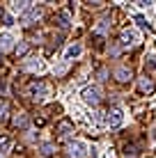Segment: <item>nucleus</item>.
Instances as JSON below:
<instances>
[{
    "label": "nucleus",
    "instance_id": "13",
    "mask_svg": "<svg viewBox=\"0 0 156 158\" xmlns=\"http://www.w3.org/2000/svg\"><path fill=\"white\" fill-rule=\"evenodd\" d=\"M76 55H80V46H78V44H74V46L67 48V60H71V57H76Z\"/></svg>",
    "mask_w": 156,
    "mask_h": 158
},
{
    "label": "nucleus",
    "instance_id": "15",
    "mask_svg": "<svg viewBox=\"0 0 156 158\" xmlns=\"http://www.w3.org/2000/svg\"><path fill=\"white\" fill-rule=\"evenodd\" d=\"M57 25H60V28H67V25H69V16L67 14H57Z\"/></svg>",
    "mask_w": 156,
    "mask_h": 158
},
{
    "label": "nucleus",
    "instance_id": "16",
    "mask_svg": "<svg viewBox=\"0 0 156 158\" xmlns=\"http://www.w3.org/2000/svg\"><path fill=\"white\" fill-rule=\"evenodd\" d=\"M28 5H30V2H14V9H16V12H23Z\"/></svg>",
    "mask_w": 156,
    "mask_h": 158
},
{
    "label": "nucleus",
    "instance_id": "18",
    "mask_svg": "<svg viewBox=\"0 0 156 158\" xmlns=\"http://www.w3.org/2000/svg\"><path fill=\"white\" fill-rule=\"evenodd\" d=\"M25 51H28V44H21V46L19 48H16V53H19V55H23V53Z\"/></svg>",
    "mask_w": 156,
    "mask_h": 158
},
{
    "label": "nucleus",
    "instance_id": "7",
    "mask_svg": "<svg viewBox=\"0 0 156 158\" xmlns=\"http://www.w3.org/2000/svg\"><path fill=\"white\" fill-rule=\"evenodd\" d=\"M138 44V35L133 30H124L122 32V46H136Z\"/></svg>",
    "mask_w": 156,
    "mask_h": 158
},
{
    "label": "nucleus",
    "instance_id": "10",
    "mask_svg": "<svg viewBox=\"0 0 156 158\" xmlns=\"http://www.w3.org/2000/svg\"><path fill=\"white\" fill-rule=\"evenodd\" d=\"M57 131H60V135L62 138H69V135L74 133V126L69 122H60V126H57Z\"/></svg>",
    "mask_w": 156,
    "mask_h": 158
},
{
    "label": "nucleus",
    "instance_id": "8",
    "mask_svg": "<svg viewBox=\"0 0 156 158\" xmlns=\"http://www.w3.org/2000/svg\"><path fill=\"white\" fill-rule=\"evenodd\" d=\"M138 87H140V92L142 94H149V92H154V83H152V78H140V83H138Z\"/></svg>",
    "mask_w": 156,
    "mask_h": 158
},
{
    "label": "nucleus",
    "instance_id": "2",
    "mask_svg": "<svg viewBox=\"0 0 156 158\" xmlns=\"http://www.w3.org/2000/svg\"><path fill=\"white\" fill-rule=\"evenodd\" d=\"M67 156L69 158H85L87 156V147H85V142H69L67 144Z\"/></svg>",
    "mask_w": 156,
    "mask_h": 158
},
{
    "label": "nucleus",
    "instance_id": "5",
    "mask_svg": "<svg viewBox=\"0 0 156 158\" xmlns=\"http://www.w3.org/2000/svg\"><path fill=\"white\" fill-rule=\"evenodd\" d=\"M12 48H14V37L9 35V32H2V35H0V51L7 53V51H12Z\"/></svg>",
    "mask_w": 156,
    "mask_h": 158
},
{
    "label": "nucleus",
    "instance_id": "6",
    "mask_svg": "<svg viewBox=\"0 0 156 158\" xmlns=\"http://www.w3.org/2000/svg\"><path fill=\"white\" fill-rule=\"evenodd\" d=\"M115 78L120 80V83H129V80L133 78V71H131V69H126V67H117L115 69Z\"/></svg>",
    "mask_w": 156,
    "mask_h": 158
},
{
    "label": "nucleus",
    "instance_id": "19",
    "mask_svg": "<svg viewBox=\"0 0 156 158\" xmlns=\"http://www.w3.org/2000/svg\"><path fill=\"white\" fill-rule=\"evenodd\" d=\"M0 147H2V149H7V147H9V140H7V138H0Z\"/></svg>",
    "mask_w": 156,
    "mask_h": 158
},
{
    "label": "nucleus",
    "instance_id": "17",
    "mask_svg": "<svg viewBox=\"0 0 156 158\" xmlns=\"http://www.w3.org/2000/svg\"><path fill=\"white\" fill-rule=\"evenodd\" d=\"M136 23L140 25V28H147V21H145V16H136Z\"/></svg>",
    "mask_w": 156,
    "mask_h": 158
},
{
    "label": "nucleus",
    "instance_id": "3",
    "mask_svg": "<svg viewBox=\"0 0 156 158\" xmlns=\"http://www.w3.org/2000/svg\"><path fill=\"white\" fill-rule=\"evenodd\" d=\"M122 122H124L122 110H120V108H110V110H108V126L110 128H120Z\"/></svg>",
    "mask_w": 156,
    "mask_h": 158
},
{
    "label": "nucleus",
    "instance_id": "4",
    "mask_svg": "<svg viewBox=\"0 0 156 158\" xmlns=\"http://www.w3.org/2000/svg\"><path fill=\"white\" fill-rule=\"evenodd\" d=\"M39 16H41V7H30L28 12L21 16V25H30L32 21H37Z\"/></svg>",
    "mask_w": 156,
    "mask_h": 158
},
{
    "label": "nucleus",
    "instance_id": "14",
    "mask_svg": "<svg viewBox=\"0 0 156 158\" xmlns=\"http://www.w3.org/2000/svg\"><path fill=\"white\" fill-rule=\"evenodd\" d=\"M28 124H30V119L25 117V115H21V117H16V119H14V126H19V128H25Z\"/></svg>",
    "mask_w": 156,
    "mask_h": 158
},
{
    "label": "nucleus",
    "instance_id": "1",
    "mask_svg": "<svg viewBox=\"0 0 156 158\" xmlns=\"http://www.w3.org/2000/svg\"><path fill=\"white\" fill-rule=\"evenodd\" d=\"M83 101L90 103V106H96V103L101 101V87H99V85L85 87V89H83Z\"/></svg>",
    "mask_w": 156,
    "mask_h": 158
},
{
    "label": "nucleus",
    "instance_id": "9",
    "mask_svg": "<svg viewBox=\"0 0 156 158\" xmlns=\"http://www.w3.org/2000/svg\"><path fill=\"white\" fill-rule=\"evenodd\" d=\"M28 92H30L32 96H41V94L46 92V85H44V83H30Z\"/></svg>",
    "mask_w": 156,
    "mask_h": 158
},
{
    "label": "nucleus",
    "instance_id": "11",
    "mask_svg": "<svg viewBox=\"0 0 156 158\" xmlns=\"http://www.w3.org/2000/svg\"><path fill=\"white\" fill-rule=\"evenodd\" d=\"M23 69H28V71H44V64L41 62H25Z\"/></svg>",
    "mask_w": 156,
    "mask_h": 158
},
{
    "label": "nucleus",
    "instance_id": "12",
    "mask_svg": "<svg viewBox=\"0 0 156 158\" xmlns=\"http://www.w3.org/2000/svg\"><path fill=\"white\" fill-rule=\"evenodd\" d=\"M53 154H55V147H53L51 142L41 144V156H44V158H48V156H53Z\"/></svg>",
    "mask_w": 156,
    "mask_h": 158
},
{
    "label": "nucleus",
    "instance_id": "20",
    "mask_svg": "<svg viewBox=\"0 0 156 158\" xmlns=\"http://www.w3.org/2000/svg\"><path fill=\"white\" fill-rule=\"evenodd\" d=\"M0 16H2V9H0Z\"/></svg>",
    "mask_w": 156,
    "mask_h": 158
}]
</instances>
